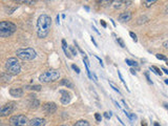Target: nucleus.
<instances>
[{"mask_svg":"<svg viewBox=\"0 0 168 126\" xmlns=\"http://www.w3.org/2000/svg\"><path fill=\"white\" fill-rule=\"evenodd\" d=\"M62 48H63V50H64L65 56H66L68 59H71V58H73V56H71V50H69V48H67V45H66V42H65V40H62Z\"/></svg>","mask_w":168,"mask_h":126,"instance_id":"obj_13","label":"nucleus"},{"mask_svg":"<svg viewBox=\"0 0 168 126\" xmlns=\"http://www.w3.org/2000/svg\"><path fill=\"white\" fill-rule=\"evenodd\" d=\"M9 95L12 97H14V98H20L23 95V90L22 88H19V87H17V88L16 87H13V88L9 90Z\"/></svg>","mask_w":168,"mask_h":126,"instance_id":"obj_10","label":"nucleus"},{"mask_svg":"<svg viewBox=\"0 0 168 126\" xmlns=\"http://www.w3.org/2000/svg\"><path fill=\"white\" fill-rule=\"evenodd\" d=\"M9 124L14 126L25 125V124H28V120L25 116H23V115L13 116V117L9 119Z\"/></svg>","mask_w":168,"mask_h":126,"instance_id":"obj_6","label":"nucleus"},{"mask_svg":"<svg viewBox=\"0 0 168 126\" xmlns=\"http://www.w3.org/2000/svg\"><path fill=\"white\" fill-rule=\"evenodd\" d=\"M42 109H43V111L45 112L46 115H53L57 110V105L54 102H47V103L43 104Z\"/></svg>","mask_w":168,"mask_h":126,"instance_id":"obj_8","label":"nucleus"},{"mask_svg":"<svg viewBox=\"0 0 168 126\" xmlns=\"http://www.w3.org/2000/svg\"><path fill=\"white\" fill-rule=\"evenodd\" d=\"M60 85H62V86H66V87H68V88H73V87H74L73 83H71L68 79H63V80H61L60 81Z\"/></svg>","mask_w":168,"mask_h":126,"instance_id":"obj_15","label":"nucleus"},{"mask_svg":"<svg viewBox=\"0 0 168 126\" xmlns=\"http://www.w3.org/2000/svg\"><path fill=\"white\" fill-rule=\"evenodd\" d=\"M158 0H145V7H150L152 4H154V3L157 2Z\"/></svg>","mask_w":168,"mask_h":126,"instance_id":"obj_21","label":"nucleus"},{"mask_svg":"<svg viewBox=\"0 0 168 126\" xmlns=\"http://www.w3.org/2000/svg\"><path fill=\"white\" fill-rule=\"evenodd\" d=\"M5 69L7 73L12 76H17L21 71V66L19 61L16 58H9L5 62Z\"/></svg>","mask_w":168,"mask_h":126,"instance_id":"obj_2","label":"nucleus"},{"mask_svg":"<svg viewBox=\"0 0 168 126\" xmlns=\"http://www.w3.org/2000/svg\"><path fill=\"white\" fill-rule=\"evenodd\" d=\"M59 16H57V24H59Z\"/></svg>","mask_w":168,"mask_h":126,"instance_id":"obj_40","label":"nucleus"},{"mask_svg":"<svg viewBox=\"0 0 168 126\" xmlns=\"http://www.w3.org/2000/svg\"><path fill=\"white\" fill-rule=\"evenodd\" d=\"M162 71H163L164 73L166 74V75H168V69L167 68H165V67H162Z\"/></svg>","mask_w":168,"mask_h":126,"instance_id":"obj_35","label":"nucleus"},{"mask_svg":"<svg viewBox=\"0 0 168 126\" xmlns=\"http://www.w3.org/2000/svg\"><path fill=\"white\" fill-rule=\"evenodd\" d=\"M45 1H52V0H45Z\"/></svg>","mask_w":168,"mask_h":126,"instance_id":"obj_46","label":"nucleus"},{"mask_svg":"<svg viewBox=\"0 0 168 126\" xmlns=\"http://www.w3.org/2000/svg\"><path fill=\"white\" fill-rule=\"evenodd\" d=\"M85 1H89V0H85Z\"/></svg>","mask_w":168,"mask_h":126,"instance_id":"obj_47","label":"nucleus"},{"mask_svg":"<svg viewBox=\"0 0 168 126\" xmlns=\"http://www.w3.org/2000/svg\"><path fill=\"white\" fill-rule=\"evenodd\" d=\"M163 46L166 48V50H168V41H165V42H164V43H163Z\"/></svg>","mask_w":168,"mask_h":126,"instance_id":"obj_34","label":"nucleus"},{"mask_svg":"<svg viewBox=\"0 0 168 126\" xmlns=\"http://www.w3.org/2000/svg\"><path fill=\"white\" fill-rule=\"evenodd\" d=\"M129 35H130V37L132 38V39H134V41L137 42V40H138V39H137V35L135 34L134 32H130V33H129Z\"/></svg>","mask_w":168,"mask_h":126,"instance_id":"obj_29","label":"nucleus"},{"mask_svg":"<svg viewBox=\"0 0 168 126\" xmlns=\"http://www.w3.org/2000/svg\"><path fill=\"white\" fill-rule=\"evenodd\" d=\"M15 107H16V103L15 102H9L5 105H3L0 109V116L1 117H7L9 115H11L12 112L14 111Z\"/></svg>","mask_w":168,"mask_h":126,"instance_id":"obj_7","label":"nucleus"},{"mask_svg":"<svg viewBox=\"0 0 168 126\" xmlns=\"http://www.w3.org/2000/svg\"><path fill=\"white\" fill-rule=\"evenodd\" d=\"M75 125L76 126H89V123H88L87 121H85V120H80V121L76 122Z\"/></svg>","mask_w":168,"mask_h":126,"instance_id":"obj_18","label":"nucleus"},{"mask_svg":"<svg viewBox=\"0 0 168 126\" xmlns=\"http://www.w3.org/2000/svg\"><path fill=\"white\" fill-rule=\"evenodd\" d=\"M14 2H16V3H21L22 2V0H13Z\"/></svg>","mask_w":168,"mask_h":126,"instance_id":"obj_38","label":"nucleus"},{"mask_svg":"<svg viewBox=\"0 0 168 126\" xmlns=\"http://www.w3.org/2000/svg\"><path fill=\"white\" fill-rule=\"evenodd\" d=\"M92 43H94V44H95V46H98L97 42L95 41V39H94V37H92Z\"/></svg>","mask_w":168,"mask_h":126,"instance_id":"obj_37","label":"nucleus"},{"mask_svg":"<svg viewBox=\"0 0 168 126\" xmlns=\"http://www.w3.org/2000/svg\"><path fill=\"white\" fill-rule=\"evenodd\" d=\"M130 73L132 74V75H136V71H135L134 68H131V69H130Z\"/></svg>","mask_w":168,"mask_h":126,"instance_id":"obj_39","label":"nucleus"},{"mask_svg":"<svg viewBox=\"0 0 168 126\" xmlns=\"http://www.w3.org/2000/svg\"><path fill=\"white\" fill-rule=\"evenodd\" d=\"M69 50H71V55H75V56L77 55V52H76V50H75V48L73 47V46H69Z\"/></svg>","mask_w":168,"mask_h":126,"instance_id":"obj_30","label":"nucleus"},{"mask_svg":"<svg viewBox=\"0 0 168 126\" xmlns=\"http://www.w3.org/2000/svg\"><path fill=\"white\" fill-rule=\"evenodd\" d=\"M150 69H151V71H153V73H154V74H157V75H160V76L162 75V71H160V68H159V67L154 66V65H152V66H150Z\"/></svg>","mask_w":168,"mask_h":126,"instance_id":"obj_20","label":"nucleus"},{"mask_svg":"<svg viewBox=\"0 0 168 126\" xmlns=\"http://www.w3.org/2000/svg\"><path fill=\"white\" fill-rule=\"evenodd\" d=\"M165 107H166V108H168V104H165Z\"/></svg>","mask_w":168,"mask_h":126,"instance_id":"obj_44","label":"nucleus"},{"mask_svg":"<svg viewBox=\"0 0 168 126\" xmlns=\"http://www.w3.org/2000/svg\"><path fill=\"white\" fill-rule=\"evenodd\" d=\"M145 77H146V79H147V80H148V82L151 83V84H152L151 80H150V78H149V76H148V73H145Z\"/></svg>","mask_w":168,"mask_h":126,"instance_id":"obj_33","label":"nucleus"},{"mask_svg":"<svg viewBox=\"0 0 168 126\" xmlns=\"http://www.w3.org/2000/svg\"><path fill=\"white\" fill-rule=\"evenodd\" d=\"M111 112H109V115H108V112H104V117L106 118V119H109L111 118Z\"/></svg>","mask_w":168,"mask_h":126,"instance_id":"obj_32","label":"nucleus"},{"mask_svg":"<svg viewBox=\"0 0 168 126\" xmlns=\"http://www.w3.org/2000/svg\"><path fill=\"white\" fill-rule=\"evenodd\" d=\"M71 68L74 69L75 71H76L77 74H80V68H79L78 66H77V65H75V64H73L71 65Z\"/></svg>","mask_w":168,"mask_h":126,"instance_id":"obj_28","label":"nucleus"},{"mask_svg":"<svg viewBox=\"0 0 168 126\" xmlns=\"http://www.w3.org/2000/svg\"><path fill=\"white\" fill-rule=\"evenodd\" d=\"M117 42L120 44V46H121V47H125V44H124V42H123V40L121 39V38H117Z\"/></svg>","mask_w":168,"mask_h":126,"instance_id":"obj_27","label":"nucleus"},{"mask_svg":"<svg viewBox=\"0 0 168 126\" xmlns=\"http://www.w3.org/2000/svg\"><path fill=\"white\" fill-rule=\"evenodd\" d=\"M25 88L26 90H41V86H40V85H28Z\"/></svg>","mask_w":168,"mask_h":126,"instance_id":"obj_17","label":"nucleus"},{"mask_svg":"<svg viewBox=\"0 0 168 126\" xmlns=\"http://www.w3.org/2000/svg\"><path fill=\"white\" fill-rule=\"evenodd\" d=\"M101 25L103 26V28H106V23H105V21L104 20H101Z\"/></svg>","mask_w":168,"mask_h":126,"instance_id":"obj_36","label":"nucleus"},{"mask_svg":"<svg viewBox=\"0 0 168 126\" xmlns=\"http://www.w3.org/2000/svg\"><path fill=\"white\" fill-rule=\"evenodd\" d=\"M165 83L166 84H168V79H165Z\"/></svg>","mask_w":168,"mask_h":126,"instance_id":"obj_43","label":"nucleus"},{"mask_svg":"<svg viewBox=\"0 0 168 126\" xmlns=\"http://www.w3.org/2000/svg\"><path fill=\"white\" fill-rule=\"evenodd\" d=\"M165 13H166V14H168V7H166V9H165Z\"/></svg>","mask_w":168,"mask_h":126,"instance_id":"obj_42","label":"nucleus"},{"mask_svg":"<svg viewBox=\"0 0 168 126\" xmlns=\"http://www.w3.org/2000/svg\"><path fill=\"white\" fill-rule=\"evenodd\" d=\"M95 118H96V120H97L98 122L101 121V116H100L99 114H95Z\"/></svg>","mask_w":168,"mask_h":126,"instance_id":"obj_31","label":"nucleus"},{"mask_svg":"<svg viewBox=\"0 0 168 126\" xmlns=\"http://www.w3.org/2000/svg\"><path fill=\"white\" fill-rule=\"evenodd\" d=\"M124 1H125V0H113V2L116 3L115 7H121V4H122Z\"/></svg>","mask_w":168,"mask_h":126,"instance_id":"obj_22","label":"nucleus"},{"mask_svg":"<svg viewBox=\"0 0 168 126\" xmlns=\"http://www.w3.org/2000/svg\"><path fill=\"white\" fill-rule=\"evenodd\" d=\"M118 75H119V78H120V80H121V82H122L123 84L125 85V87H126V88H127V85H126V83L124 82V80H123V77H122V75H121V73H120L119 71H118ZM127 90H128V88H127Z\"/></svg>","mask_w":168,"mask_h":126,"instance_id":"obj_26","label":"nucleus"},{"mask_svg":"<svg viewBox=\"0 0 168 126\" xmlns=\"http://www.w3.org/2000/svg\"><path fill=\"white\" fill-rule=\"evenodd\" d=\"M52 26V19L49 15L42 14L37 20V35L39 38H45Z\"/></svg>","mask_w":168,"mask_h":126,"instance_id":"obj_1","label":"nucleus"},{"mask_svg":"<svg viewBox=\"0 0 168 126\" xmlns=\"http://www.w3.org/2000/svg\"><path fill=\"white\" fill-rule=\"evenodd\" d=\"M131 19V13L130 12H124L119 15V21L121 22H127Z\"/></svg>","mask_w":168,"mask_h":126,"instance_id":"obj_12","label":"nucleus"},{"mask_svg":"<svg viewBox=\"0 0 168 126\" xmlns=\"http://www.w3.org/2000/svg\"><path fill=\"white\" fill-rule=\"evenodd\" d=\"M16 55L19 59L23 60V61H31V60H34L37 57V54H36L34 48L32 47L19 48L16 52Z\"/></svg>","mask_w":168,"mask_h":126,"instance_id":"obj_4","label":"nucleus"},{"mask_svg":"<svg viewBox=\"0 0 168 126\" xmlns=\"http://www.w3.org/2000/svg\"><path fill=\"white\" fill-rule=\"evenodd\" d=\"M17 30V26L13 22L9 21H2L0 22V36L2 38H7V37L13 35Z\"/></svg>","mask_w":168,"mask_h":126,"instance_id":"obj_3","label":"nucleus"},{"mask_svg":"<svg viewBox=\"0 0 168 126\" xmlns=\"http://www.w3.org/2000/svg\"><path fill=\"white\" fill-rule=\"evenodd\" d=\"M166 63H167V64H168V59H167V60H166Z\"/></svg>","mask_w":168,"mask_h":126,"instance_id":"obj_45","label":"nucleus"},{"mask_svg":"<svg viewBox=\"0 0 168 126\" xmlns=\"http://www.w3.org/2000/svg\"><path fill=\"white\" fill-rule=\"evenodd\" d=\"M34 0H22V3H25V4H28V5H32L34 4Z\"/></svg>","mask_w":168,"mask_h":126,"instance_id":"obj_25","label":"nucleus"},{"mask_svg":"<svg viewBox=\"0 0 168 126\" xmlns=\"http://www.w3.org/2000/svg\"><path fill=\"white\" fill-rule=\"evenodd\" d=\"M109 85H111V87H113V90H116V92H118V94H120L119 87H117V86H116V84H115V83H113V82H109Z\"/></svg>","mask_w":168,"mask_h":126,"instance_id":"obj_24","label":"nucleus"},{"mask_svg":"<svg viewBox=\"0 0 168 126\" xmlns=\"http://www.w3.org/2000/svg\"><path fill=\"white\" fill-rule=\"evenodd\" d=\"M98 2L101 7H107L109 5H111V3L113 2V0H98Z\"/></svg>","mask_w":168,"mask_h":126,"instance_id":"obj_16","label":"nucleus"},{"mask_svg":"<svg viewBox=\"0 0 168 126\" xmlns=\"http://www.w3.org/2000/svg\"><path fill=\"white\" fill-rule=\"evenodd\" d=\"M28 125L31 126H43L45 125V120L41 118H35L28 122Z\"/></svg>","mask_w":168,"mask_h":126,"instance_id":"obj_11","label":"nucleus"},{"mask_svg":"<svg viewBox=\"0 0 168 126\" xmlns=\"http://www.w3.org/2000/svg\"><path fill=\"white\" fill-rule=\"evenodd\" d=\"M60 94H62L61 97V103L62 104H68L71 100V95L65 90H60Z\"/></svg>","mask_w":168,"mask_h":126,"instance_id":"obj_9","label":"nucleus"},{"mask_svg":"<svg viewBox=\"0 0 168 126\" xmlns=\"http://www.w3.org/2000/svg\"><path fill=\"white\" fill-rule=\"evenodd\" d=\"M125 62H126V63L129 65V66L138 67V64H137V62H136V61H132V60H130V59H126V60H125Z\"/></svg>","mask_w":168,"mask_h":126,"instance_id":"obj_19","label":"nucleus"},{"mask_svg":"<svg viewBox=\"0 0 168 126\" xmlns=\"http://www.w3.org/2000/svg\"><path fill=\"white\" fill-rule=\"evenodd\" d=\"M156 57H157V59L163 60V61H166V60H167V58H166L164 55H162V54H157V55H156Z\"/></svg>","mask_w":168,"mask_h":126,"instance_id":"obj_23","label":"nucleus"},{"mask_svg":"<svg viewBox=\"0 0 168 126\" xmlns=\"http://www.w3.org/2000/svg\"><path fill=\"white\" fill-rule=\"evenodd\" d=\"M111 22H113V26H116V23H115V21H113V19H111Z\"/></svg>","mask_w":168,"mask_h":126,"instance_id":"obj_41","label":"nucleus"},{"mask_svg":"<svg viewBox=\"0 0 168 126\" xmlns=\"http://www.w3.org/2000/svg\"><path fill=\"white\" fill-rule=\"evenodd\" d=\"M60 78V73L55 69H51V71H47L45 73L41 74L39 76V81L42 83H49V82H54V81H57Z\"/></svg>","mask_w":168,"mask_h":126,"instance_id":"obj_5","label":"nucleus"},{"mask_svg":"<svg viewBox=\"0 0 168 126\" xmlns=\"http://www.w3.org/2000/svg\"><path fill=\"white\" fill-rule=\"evenodd\" d=\"M40 105V102L36 98H34V100H32L30 102V108L31 109H37Z\"/></svg>","mask_w":168,"mask_h":126,"instance_id":"obj_14","label":"nucleus"}]
</instances>
